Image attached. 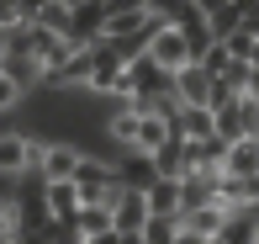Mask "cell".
I'll use <instances>...</instances> for the list:
<instances>
[{
  "mask_svg": "<svg viewBox=\"0 0 259 244\" xmlns=\"http://www.w3.org/2000/svg\"><path fill=\"white\" fill-rule=\"evenodd\" d=\"M42 154H48V138L21 133V127L11 122L6 138H0V176H6V181H21V170H42Z\"/></svg>",
  "mask_w": 259,
  "mask_h": 244,
  "instance_id": "1",
  "label": "cell"
},
{
  "mask_svg": "<svg viewBox=\"0 0 259 244\" xmlns=\"http://www.w3.org/2000/svg\"><path fill=\"white\" fill-rule=\"evenodd\" d=\"M175 96H180L185 107H201V112H211V101H217V80H211L201 64H185L180 75H175Z\"/></svg>",
  "mask_w": 259,
  "mask_h": 244,
  "instance_id": "2",
  "label": "cell"
},
{
  "mask_svg": "<svg viewBox=\"0 0 259 244\" xmlns=\"http://www.w3.org/2000/svg\"><path fill=\"white\" fill-rule=\"evenodd\" d=\"M148 53H154V64H159V69H169V75H180L185 64H196V59H191V43H185V32H180V27H159V32H154V48H148Z\"/></svg>",
  "mask_w": 259,
  "mask_h": 244,
  "instance_id": "3",
  "label": "cell"
},
{
  "mask_svg": "<svg viewBox=\"0 0 259 244\" xmlns=\"http://www.w3.org/2000/svg\"><path fill=\"white\" fill-rule=\"evenodd\" d=\"M79 165H85V149L58 138V144H48V154H42V181H48V186L53 181H74Z\"/></svg>",
  "mask_w": 259,
  "mask_h": 244,
  "instance_id": "4",
  "label": "cell"
},
{
  "mask_svg": "<svg viewBox=\"0 0 259 244\" xmlns=\"http://www.w3.org/2000/svg\"><path fill=\"white\" fill-rule=\"evenodd\" d=\"M0 80H11L16 90L37 96L42 90V64L32 59V53H0Z\"/></svg>",
  "mask_w": 259,
  "mask_h": 244,
  "instance_id": "5",
  "label": "cell"
},
{
  "mask_svg": "<svg viewBox=\"0 0 259 244\" xmlns=\"http://www.w3.org/2000/svg\"><path fill=\"white\" fill-rule=\"evenodd\" d=\"M116 181H122V191H154V181H159V165H154V154H122L116 159Z\"/></svg>",
  "mask_w": 259,
  "mask_h": 244,
  "instance_id": "6",
  "label": "cell"
},
{
  "mask_svg": "<svg viewBox=\"0 0 259 244\" xmlns=\"http://www.w3.org/2000/svg\"><path fill=\"white\" fill-rule=\"evenodd\" d=\"M111 213H116V234H143L154 207H148V191H122Z\"/></svg>",
  "mask_w": 259,
  "mask_h": 244,
  "instance_id": "7",
  "label": "cell"
},
{
  "mask_svg": "<svg viewBox=\"0 0 259 244\" xmlns=\"http://www.w3.org/2000/svg\"><path fill=\"white\" fill-rule=\"evenodd\" d=\"M180 144H201V138H217V112H201V107H185L180 117L169 122Z\"/></svg>",
  "mask_w": 259,
  "mask_h": 244,
  "instance_id": "8",
  "label": "cell"
},
{
  "mask_svg": "<svg viewBox=\"0 0 259 244\" xmlns=\"http://www.w3.org/2000/svg\"><path fill=\"white\" fill-rule=\"evenodd\" d=\"M48 207H53V218L74 223V218L85 213V191H79L74 181H53V186H48Z\"/></svg>",
  "mask_w": 259,
  "mask_h": 244,
  "instance_id": "9",
  "label": "cell"
},
{
  "mask_svg": "<svg viewBox=\"0 0 259 244\" xmlns=\"http://www.w3.org/2000/svg\"><path fill=\"white\" fill-rule=\"evenodd\" d=\"M106 133H111V144L122 149V154H133L138 149V133H143V112H111V122H106Z\"/></svg>",
  "mask_w": 259,
  "mask_h": 244,
  "instance_id": "10",
  "label": "cell"
},
{
  "mask_svg": "<svg viewBox=\"0 0 259 244\" xmlns=\"http://www.w3.org/2000/svg\"><path fill=\"white\" fill-rule=\"evenodd\" d=\"M148 207H154V218H180V207H185V181H154Z\"/></svg>",
  "mask_w": 259,
  "mask_h": 244,
  "instance_id": "11",
  "label": "cell"
},
{
  "mask_svg": "<svg viewBox=\"0 0 259 244\" xmlns=\"http://www.w3.org/2000/svg\"><path fill=\"white\" fill-rule=\"evenodd\" d=\"M154 165H159V181H185V176H191V154H185L180 138H169V144L159 149Z\"/></svg>",
  "mask_w": 259,
  "mask_h": 244,
  "instance_id": "12",
  "label": "cell"
},
{
  "mask_svg": "<svg viewBox=\"0 0 259 244\" xmlns=\"http://www.w3.org/2000/svg\"><path fill=\"white\" fill-rule=\"evenodd\" d=\"M228 223H233V213H228L222 202H211V207H196V213H185V228H201L206 239H217Z\"/></svg>",
  "mask_w": 259,
  "mask_h": 244,
  "instance_id": "13",
  "label": "cell"
},
{
  "mask_svg": "<svg viewBox=\"0 0 259 244\" xmlns=\"http://www.w3.org/2000/svg\"><path fill=\"white\" fill-rule=\"evenodd\" d=\"M222 170H228V176H259V138H243V144H233L228 149V165H222Z\"/></svg>",
  "mask_w": 259,
  "mask_h": 244,
  "instance_id": "14",
  "label": "cell"
},
{
  "mask_svg": "<svg viewBox=\"0 0 259 244\" xmlns=\"http://www.w3.org/2000/svg\"><path fill=\"white\" fill-rule=\"evenodd\" d=\"M74 223H79V234H85V239H96V234H111V228H116V213H111V207H101V202H90Z\"/></svg>",
  "mask_w": 259,
  "mask_h": 244,
  "instance_id": "15",
  "label": "cell"
},
{
  "mask_svg": "<svg viewBox=\"0 0 259 244\" xmlns=\"http://www.w3.org/2000/svg\"><path fill=\"white\" fill-rule=\"evenodd\" d=\"M180 228H185V218H148L143 239H148V244H175V239H180Z\"/></svg>",
  "mask_w": 259,
  "mask_h": 244,
  "instance_id": "16",
  "label": "cell"
},
{
  "mask_svg": "<svg viewBox=\"0 0 259 244\" xmlns=\"http://www.w3.org/2000/svg\"><path fill=\"white\" fill-rule=\"evenodd\" d=\"M69 16H74V6H64V0H48V6H42V16H37V21H42V27H53L58 38L69 43Z\"/></svg>",
  "mask_w": 259,
  "mask_h": 244,
  "instance_id": "17",
  "label": "cell"
},
{
  "mask_svg": "<svg viewBox=\"0 0 259 244\" xmlns=\"http://www.w3.org/2000/svg\"><path fill=\"white\" fill-rule=\"evenodd\" d=\"M233 64H238V59H233V53H228V43H217V48H211V53H206V59H201V69H206V75H211V80H222V75H228V69H233Z\"/></svg>",
  "mask_w": 259,
  "mask_h": 244,
  "instance_id": "18",
  "label": "cell"
},
{
  "mask_svg": "<svg viewBox=\"0 0 259 244\" xmlns=\"http://www.w3.org/2000/svg\"><path fill=\"white\" fill-rule=\"evenodd\" d=\"M211 244H259V234H254V228H249V223H238V218H233V223H228V228H222V234H217V239H211Z\"/></svg>",
  "mask_w": 259,
  "mask_h": 244,
  "instance_id": "19",
  "label": "cell"
},
{
  "mask_svg": "<svg viewBox=\"0 0 259 244\" xmlns=\"http://www.w3.org/2000/svg\"><path fill=\"white\" fill-rule=\"evenodd\" d=\"M127 11H148V0H106V16H127Z\"/></svg>",
  "mask_w": 259,
  "mask_h": 244,
  "instance_id": "20",
  "label": "cell"
},
{
  "mask_svg": "<svg viewBox=\"0 0 259 244\" xmlns=\"http://www.w3.org/2000/svg\"><path fill=\"white\" fill-rule=\"evenodd\" d=\"M180 6H185V0H148V11H154V16H164V21H169Z\"/></svg>",
  "mask_w": 259,
  "mask_h": 244,
  "instance_id": "21",
  "label": "cell"
},
{
  "mask_svg": "<svg viewBox=\"0 0 259 244\" xmlns=\"http://www.w3.org/2000/svg\"><path fill=\"white\" fill-rule=\"evenodd\" d=\"M175 244H211V239L201 234V228H180V239H175Z\"/></svg>",
  "mask_w": 259,
  "mask_h": 244,
  "instance_id": "22",
  "label": "cell"
},
{
  "mask_svg": "<svg viewBox=\"0 0 259 244\" xmlns=\"http://www.w3.org/2000/svg\"><path fill=\"white\" fill-rule=\"evenodd\" d=\"M249 101H259V64L249 69Z\"/></svg>",
  "mask_w": 259,
  "mask_h": 244,
  "instance_id": "23",
  "label": "cell"
},
{
  "mask_svg": "<svg viewBox=\"0 0 259 244\" xmlns=\"http://www.w3.org/2000/svg\"><path fill=\"white\" fill-rule=\"evenodd\" d=\"M85 244H122V234L111 228V234H96V239H85Z\"/></svg>",
  "mask_w": 259,
  "mask_h": 244,
  "instance_id": "24",
  "label": "cell"
},
{
  "mask_svg": "<svg viewBox=\"0 0 259 244\" xmlns=\"http://www.w3.org/2000/svg\"><path fill=\"white\" fill-rule=\"evenodd\" d=\"M122 244H148V239L143 234H122Z\"/></svg>",
  "mask_w": 259,
  "mask_h": 244,
  "instance_id": "25",
  "label": "cell"
}]
</instances>
